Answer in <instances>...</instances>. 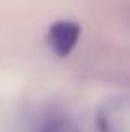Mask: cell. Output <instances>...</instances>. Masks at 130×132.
<instances>
[{
  "label": "cell",
  "mask_w": 130,
  "mask_h": 132,
  "mask_svg": "<svg viewBox=\"0 0 130 132\" xmlns=\"http://www.w3.org/2000/svg\"><path fill=\"white\" fill-rule=\"evenodd\" d=\"M80 36H82V27L75 19H57L48 27L46 42L52 54L57 57H67L73 54V50L79 46Z\"/></svg>",
  "instance_id": "obj_1"
},
{
  "label": "cell",
  "mask_w": 130,
  "mask_h": 132,
  "mask_svg": "<svg viewBox=\"0 0 130 132\" xmlns=\"http://www.w3.org/2000/svg\"><path fill=\"white\" fill-rule=\"evenodd\" d=\"M38 132H82V128L67 117H54L44 122Z\"/></svg>",
  "instance_id": "obj_2"
}]
</instances>
